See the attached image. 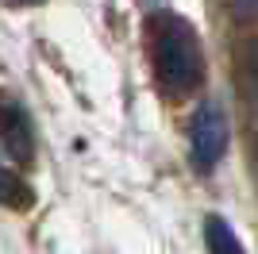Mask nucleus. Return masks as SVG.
Returning <instances> with one entry per match:
<instances>
[{"mask_svg": "<svg viewBox=\"0 0 258 254\" xmlns=\"http://www.w3.org/2000/svg\"><path fill=\"white\" fill-rule=\"evenodd\" d=\"M151 58L158 85L170 96L193 93L201 74H205V54H201V35L193 31V23L173 16V12H158L151 20Z\"/></svg>", "mask_w": 258, "mask_h": 254, "instance_id": "obj_1", "label": "nucleus"}, {"mask_svg": "<svg viewBox=\"0 0 258 254\" xmlns=\"http://www.w3.org/2000/svg\"><path fill=\"white\" fill-rule=\"evenodd\" d=\"M205 243H208V254H243L235 231L224 216H208L205 220Z\"/></svg>", "mask_w": 258, "mask_h": 254, "instance_id": "obj_4", "label": "nucleus"}, {"mask_svg": "<svg viewBox=\"0 0 258 254\" xmlns=\"http://www.w3.org/2000/svg\"><path fill=\"white\" fill-rule=\"evenodd\" d=\"M239 20H258V0H231Z\"/></svg>", "mask_w": 258, "mask_h": 254, "instance_id": "obj_6", "label": "nucleus"}, {"mask_svg": "<svg viewBox=\"0 0 258 254\" xmlns=\"http://www.w3.org/2000/svg\"><path fill=\"white\" fill-rule=\"evenodd\" d=\"M4 4H43V0H4Z\"/></svg>", "mask_w": 258, "mask_h": 254, "instance_id": "obj_7", "label": "nucleus"}, {"mask_svg": "<svg viewBox=\"0 0 258 254\" xmlns=\"http://www.w3.org/2000/svg\"><path fill=\"white\" fill-rule=\"evenodd\" d=\"M227 116L224 108L216 104V100H208V104L197 108L193 116V162L201 169H212L216 162L227 154Z\"/></svg>", "mask_w": 258, "mask_h": 254, "instance_id": "obj_2", "label": "nucleus"}, {"mask_svg": "<svg viewBox=\"0 0 258 254\" xmlns=\"http://www.w3.org/2000/svg\"><path fill=\"white\" fill-rule=\"evenodd\" d=\"M0 204H8V208H27L31 204V189L8 166H0Z\"/></svg>", "mask_w": 258, "mask_h": 254, "instance_id": "obj_5", "label": "nucleus"}, {"mask_svg": "<svg viewBox=\"0 0 258 254\" xmlns=\"http://www.w3.org/2000/svg\"><path fill=\"white\" fill-rule=\"evenodd\" d=\"M0 143L4 150L12 154L16 166H31L35 158V131H31V119L12 96H0Z\"/></svg>", "mask_w": 258, "mask_h": 254, "instance_id": "obj_3", "label": "nucleus"}, {"mask_svg": "<svg viewBox=\"0 0 258 254\" xmlns=\"http://www.w3.org/2000/svg\"><path fill=\"white\" fill-rule=\"evenodd\" d=\"M254 66H258V58H254Z\"/></svg>", "mask_w": 258, "mask_h": 254, "instance_id": "obj_8", "label": "nucleus"}]
</instances>
